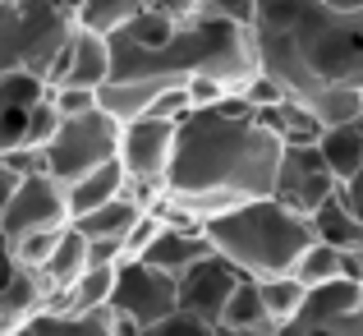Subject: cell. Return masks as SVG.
Wrapping results in <instances>:
<instances>
[{
    "label": "cell",
    "instance_id": "obj_1",
    "mask_svg": "<svg viewBox=\"0 0 363 336\" xmlns=\"http://www.w3.org/2000/svg\"><path fill=\"white\" fill-rule=\"evenodd\" d=\"M281 139L257 124L253 107L230 92L212 111H189L175 124L166 203L198 226L253 198H272Z\"/></svg>",
    "mask_w": 363,
    "mask_h": 336
},
{
    "label": "cell",
    "instance_id": "obj_2",
    "mask_svg": "<svg viewBox=\"0 0 363 336\" xmlns=\"http://www.w3.org/2000/svg\"><path fill=\"white\" fill-rule=\"evenodd\" d=\"M248 42L257 74L294 102L331 83H363V14H331L318 0H253Z\"/></svg>",
    "mask_w": 363,
    "mask_h": 336
},
{
    "label": "cell",
    "instance_id": "obj_3",
    "mask_svg": "<svg viewBox=\"0 0 363 336\" xmlns=\"http://www.w3.org/2000/svg\"><path fill=\"white\" fill-rule=\"evenodd\" d=\"M257 74L248 28L221 23V18L194 14L170 33L161 46H133L111 37V79L120 83H152V88H179L189 79H216L240 92Z\"/></svg>",
    "mask_w": 363,
    "mask_h": 336
},
{
    "label": "cell",
    "instance_id": "obj_4",
    "mask_svg": "<svg viewBox=\"0 0 363 336\" xmlns=\"http://www.w3.org/2000/svg\"><path fill=\"white\" fill-rule=\"evenodd\" d=\"M203 235L216 258H225L240 276H253V281L290 276L294 258L313 244L308 217L290 212L276 198H253V203L212 217V222H203Z\"/></svg>",
    "mask_w": 363,
    "mask_h": 336
},
{
    "label": "cell",
    "instance_id": "obj_5",
    "mask_svg": "<svg viewBox=\"0 0 363 336\" xmlns=\"http://www.w3.org/2000/svg\"><path fill=\"white\" fill-rule=\"evenodd\" d=\"M69 18L51 0H0V74H42L60 42L69 37Z\"/></svg>",
    "mask_w": 363,
    "mask_h": 336
},
{
    "label": "cell",
    "instance_id": "obj_6",
    "mask_svg": "<svg viewBox=\"0 0 363 336\" xmlns=\"http://www.w3.org/2000/svg\"><path fill=\"white\" fill-rule=\"evenodd\" d=\"M116 152H120V120H111L106 111L74 115V120H60L55 139L46 143V175L55 185H74L88 170L116 161Z\"/></svg>",
    "mask_w": 363,
    "mask_h": 336
},
{
    "label": "cell",
    "instance_id": "obj_7",
    "mask_svg": "<svg viewBox=\"0 0 363 336\" xmlns=\"http://www.w3.org/2000/svg\"><path fill=\"white\" fill-rule=\"evenodd\" d=\"M111 318L120 323L124 332H143L152 323L179 313V300H175V276L157 272L147 263H120L116 267V291H111Z\"/></svg>",
    "mask_w": 363,
    "mask_h": 336
},
{
    "label": "cell",
    "instance_id": "obj_8",
    "mask_svg": "<svg viewBox=\"0 0 363 336\" xmlns=\"http://www.w3.org/2000/svg\"><path fill=\"white\" fill-rule=\"evenodd\" d=\"M170 152H175V124L157 120V115H138V120L120 124V170L129 185H152L166 189V170H170Z\"/></svg>",
    "mask_w": 363,
    "mask_h": 336
},
{
    "label": "cell",
    "instance_id": "obj_9",
    "mask_svg": "<svg viewBox=\"0 0 363 336\" xmlns=\"http://www.w3.org/2000/svg\"><path fill=\"white\" fill-rule=\"evenodd\" d=\"M336 180H331L327 161L318 157V143H294V148H281V161H276V185L272 198L285 203L290 212L308 217L336 194Z\"/></svg>",
    "mask_w": 363,
    "mask_h": 336
},
{
    "label": "cell",
    "instance_id": "obj_10",
    "mask_svg": "<svg viewBox=\"0 0 363 336\" xmlns=\"http://www.w3.org/2000/svg\"><path fill=\"white\" fill-rule=\"evenodd\" d=\"M69 226V207H65V185H55L51 175H23L9 198L5 217H0V235L14 244L37 230H60Z\"/></svg>",
    "mask_w": 363,
    "mask_h": 336
},
{
    "label": "cell",
    "instance_id": "obj_11",
    "mask_svg": "<svg viewBox=\"0 0 363 336\" xmlns=\"http://www.w3.org/2000/svg\"><path fill=\"white\" fill-rule=\"evenodd\" d=\"M111 79V37L69 28V37L60 42V51L46 65V88H92Z\"/></svg>",
    "mask_w": 363,
    "mask_h": 336
},
{
    "label": "cell",
    "instance_id": "obj_12",
    "mask_svg": "<svg viewBox=\"0 0 363 336\" xmlns=\"http://www.w3.org/2000/svg\"><path fill=\"white\" fill-rule=\"evenodd\" d=\"M235 286H240V272H235L225 258H203V263H194L189 272L175 276V300H179V313H189V318L207 323V327L216 332V323H221V309L225 300L235 295Z\"/></svg>",
    "mask_w": 363,
    "mask_h": 336
},
{
    "label": "cell",
    "instance_id": "obj_13",
    "mask_svg": "<svg viewBox=\"0 0 363 336\" xmlns=\"http://www.w3.org/2000/svg\"><path fill=\"white\" fill-rule=\"evenodd\" d=\"M203 258H212V244H207L203 230L161 226L157 239H152V249L138 258V263L157 267V272H166V276H179V272H189L194 263H203Z\"/></svg>",
    "mask_w": 363,
    "mask_h": 336
},
{
    "label": "cell",
    "instance_id": "obj_14",
    "mask_svg": "<svg viewBox=\"0 0 363 336\" xmlns=\"http://www.w3.org/2000/svg\"><path fill=\"white\" fill-rule=\"evenodd\" d=\"M216 336H276V323L267 318L262 300H257V281H253V276H240L235 295L225 300V309H221Z\"/></svg>",
    "mask_w": 363,
    "mask_h": 336
},
{
    "label": "cell",
    "instance_id": "obj_15",
    "mask_svg": "<svg viewBox=\"0 0 363 336\" xmlns=\"http://www.w3.org/2000/svg\"><path fill=\"white\" fill-rule=\"evenodd\" d=\"M350 313H363V281L331 276L322 286H308L299 318L303 323H331V318H350Z\"/></svg>",
    "mask_w": 363,
    "mask_h": 336
},
{
    "label": "cell",
    "instance_id": "obj_16",
    "mask_svg": "<svg viewBox=\"0 0 363 336\" xmlns=\"http://www.w3.org/2000/svg\"><path fill=\"white\" fill-rule=\"evenodd\" d=\"M124 194V170L120 161H106V166L88 170L83 180H74V185H65V207H69V222H79V217L97 212V207L116 203Z\"/></svg>",
    "mask_w": 363,
    "mask_h": 336
},
{
    "label": "cell",
    "instance_id": "obj_17",
    "mask_svg": "<svg viewBox=\"0 0 363 336\" xmlns=\"http://www.w3.org/2000/svg\"><path fill=\"white\" fill-rule=\"evenodd\" d=\"M308 230H313V239L340 249V254H363V222L345 207L340 189L318 207V212H308Z\"/></svg>",
    "mask_w": 363,
    "mask_h": 336
},
{
    "label": "cell",
    "instance_id": "obj_18",
    "mask_svg": "<svg viewBox=\"0 0 363 336\" xmlns=\"http://www.w3.org/2000/svg\"><path fill=\"white\" fill-rule=\"evenodd\" d=\"M83 267H88V239H83L74 226H65L60 230V244L51 249L46 267L37 272V281L46 286V300H51V295H60V291H69V286L83 276Z\"/></svg>",
    "mask_w": 363,
    "mask_h": 336
},
{
    "label": "cell",
    "instance_id": "obj_19",
    "mask_svg": "<svg viewBox=\"0 0 363 336\" xmlns=\"http://www.w3.org/2000/svg\"><path fill=\"white\" fill-rule=\"evenodd\" d=\"M303 107L318 120V129H345L363 115V83H331V88L303 97Z\"/></svg>",
    "mask_w": 363,
    "mask_h": 336
},
{
    "label": "cell",
    "instance_id": "obj_20",
    "mask_svg": "<svg viewBox=\"0 0 363 336\" xmlns=\"http://www.w3.org/2000/svg\"><path fill=\"white\" fill-rule=\"evenodd\" d=\"M46 309V286L37 281L33 272H23L18 267L14 272V281L0 291V327H23V323H33L37 313Z\"/></svg>",
    "mask_w": 363,
    "mask_h": 336
},
{
    "label": "cell",
    "instance_id": "obj_21",
    "mask_svg": "<svg viewBox=\"0 0 363 336\" xmlns=\"http://www.w3.org/2000/svg\"><path fill=\"white\" fill-rule=\"evenodd\" d=\"M143 9H147V0H83V9L74 14V28L97 33V37H116L143 14Z\"/></svg>",
    "mask_w": 363,
    "mask_h": 336
},
{
    "label": "cell",
    "instance_id": "obj_22",
    "mask_svg": "<svg viewBox=\"0 0 363 336\" xmlns=\"http://www.w3.org/2000/svg\"><path fill=\"white\" fill-rule=\"evenodd\" d=\"M318 157L327 161L331 180L345 185V180L363 166V134L354 129V124H345V129H322L318 134Z\"/></svg>",
    "mask_w": 363,
    "mask_h": 336
},
{
    "label": "cell",
    "instance_id": "obj_23",
    "mask_svg": "<svg viewBox=\"0 0 363 336\" xmlns=\"http://www.w3.org/2000/svg\"><path fill=\"white\" fill-rule=\"evenodd\" d=\"M33 327H37V336H129L111 318V309H101V313H51V309H42L33 318Z\"/></svg>",
    "mask_w": 363,
    "mask_h": 336
},
{
    "label": "cell",
    "instance_id": "obj_24",
    "mask_svg": "<svg viewBox=\"0 0 363 336\" xmlns=\"http://www.w3.org/2000/svg\"><path fill=\"white\" fill-rule=\"evenodd\" d=\"M138 207H133L129 203V198H116V203H106V207H97V212H88V217H79V222H69L74 230H79V235L83 239H116V244H120V239L124 235H129V226L133 222H138Z\"/></svg>",
    "mask_w": 363,
    "mask_h": 336
},
{
    "label": "cell",
    "instance_id": "obj_25",
    "mask_svg": "<svg viewBox=\"0 0 363 336\" xmlns=\"http://www.w3.org/2000/svg\"><path fill=\"white\" fill-rule=\"evenodd\" d=\"M303 295H308V291H303L294 276H262V281H257V300H262L267 318H272L276 327H285V323L299 318Z\"/></svg>",
    "mask_w": 363,
    "mask_h": 336
},
{
    "label": "cell",
    "instance_id": "obj_26",
    "mask_svg": "<svg viewBox=\"0 0 363 336\" xmlns=\"http://www.w3.org/2000/svg\"><path fill=\"white\" fill-rule=\"evenodd\" d=\"M340 249H331V244H322V239H313L308 249H303L299 258H294V267H290V276L308 291V286H322V281H331V276H340Z\"/></svg>",
    "mask_w": 363,
    "mask_h": 336
},
{
    "label": "cell",
    "instance_id": "obj_27",
    "mask_svg": "<svg viewBox=\"0 0 363 336\" xmlns=\"http://www.w3.org/2000/svg\"><path fill=\"white\" fill-rule=\"evenodd\" d=\"M46 79L42 74H28V70H14V74H0V107H14V111H33L37 102L46 97Z\"/></svg>",
    "mask_w": 363,
    "mask_h": 336
},
{
    "label": "cell",
    "instance_id": "obj_28",
    "mask_svg": "<svg viewBox=\"0 0 363 336\" xmlns=\"http://www.w3.org/2000/svg\"><path fill=\"white\" fill-rule=\"evenodd\" d=\"M55 129H60V111L51 107V92H46V97L28 111V120H23V143L28 148H46V143L55 139Z\"/></svg>",
    "mask_w": 363,
    "mask_h": 336
},
{
    "label": "cell",
    "instance_id": "obj_29",
    "mask_svg": "<svg viewBox=\"0 0 363 336\" xmlns=\"http://www.w3.org/2000/svg\"><path fill=\"white\" fill-rule=\"evenodd\" d=\"M276 336H363V313H350V318H331V323H285L276 327Z\"/></svg>",
    "mask_w": 363,
    "mask_h": 336
},
{
    "label": "cell",
    "instance_id": "obj_30",
    "mask_svg": "<svg viewBox=\"0 0 363 336\" xmlns=\"http://www.w3.org/2000/svg\"><path fill=\"white\" fill-rule=\"evenodd\" d=\"M157 230H161V217L143 212L138 222L129 226V235L120 239V254H124V263H138V258H143V254L152 249V239H157Z\"/></svg>",
    "mask_w": 363,
    "mask_h": 336
},
{
    "label": "cell",
    "instance_id": "obj_31",
    "mask_svg": "<svg viewBox=\"0 0 363 336\" xmlns=\"http://www.w3.org/2000/svg\"><path fill=\"white\" fill-rule=\"evenodd\" d=\"M0 166L14 170L18 180H23V175H46V148H28V143L5 148V152H0Z\"/></svg>",
    "mask_w": 363,
    "mask_h": 336
},
{
    "label": "cell",
    "instance_id": "obj_32",
    "mask_svg": "<svg viewBox=\"0 0 363 336\" xmlns=\"http://www.w3.org/2000/svg\"><path fill=\"white\" fill-rule=\"evenodd\" d=\"M51 107L60 111V120H74V115L97 111V92L92 88H51Z\"/></svg>",
    "mask_w": 363,
    "mask_h": 336
},
{
    "label": "cell",
    "instance_id": "obj_33",
    "mask_svg": "<svg viewBox=\"0 0 363 336\" xmlns=\"http://www.w3.org/2000/svg\"><path fill=\"white\" fill-rule=\"evenodd\" d=\"M198 14L248 28V23H253V0H198Z\"/></svg>",
    "mask_w": 363,
    "mask_h": 336
},
{
    "label": "cell",
    "instance_id": "obj_34",
    "mask_svg": "<svg viewBox=\"0 0 363 336\" xmlns=\"http://www.w3.org/2000/svg\"><path fill=\"white\" fill-rule=\"evenodd\" d=\"M133 336H216V332L207 327V323L189 318V313H170V318L152 323V327H143V332H133Z\"/></svg>",
    "mask_w": 363,
    "mask_h": 336
},
{
    "label": "cell",
    "instance_id": "obj_35",
    "mask_svg": "<svg viewBox=\"0 0 363 336\" xmlns=\"http://www.w3.org/2000/svg\"><path fill=\"white\" fill-rule=\"evenodd\" d=\"M147 9H157V14L175 18V23H184V18L198 14V0H147Z\"/></svg>",
    "mask_w": 363,
    "mask_h": 336
},
{
    "label": "cell",
    "instance_id": "obj_36",
    "mask_svg": "<svg viewBox=\"0 0 363 336\" xmlns=\"http://www.w3.org/2000/svg\"><path fill=\"white\" fill-rule=\"evenodd\" d=\"M340 198H345V207H350V212H354L359 222H363V166H359L354 175L345 180V185H340Z\"/></svg>",
    "mask_w": 363,
    "mask_h": 336
},
{
    "label": "cell",
    "instance_id": "obj_37",
    "mask_svg": "<svg viewBox=\"0 0 363 336\" xmlns=\"http://www.w3.org/2000/svg\"><path fill=\"white\" fill-rule=\"evenodd\" d=\"M14 272H18V258H14V244H9V239L0 235V291H5V286L14 281Z\"/></svg>",
    "mask_w": 363,
    "mask_h": 336
},
{
    "label": "cell",
    "instance_id": "obj_38",
    "mask_svg": "<svg viewBox=\"0 0 363 336\" xmlns=\"http://www.w3.org/2000/svg\"><path fill=\"white\" fill-rule=\"evenodd\" d=\"M14 189H18V175L0 166V217H5V207H9V198H14Z\"/></svg>",
    "mask_w": 363,
    "mask_h": 336
},
{
    "label": "cell",
    "instance_id": "obj_39",
    "mask_svg": "<svg viewBox=\"0 0 363 336\" xmlns=\"http://www.w3.org/2000/svg\"><path fill=\"white\" fill-rule=\"evenodd\" d=\"M318 5H327L331 14H363V0H318Z\"/></svg>",
    "mask_w": 363,
    "mask_h": 336
},
{
    "label": "cell",
    "instance_id": "obj_40",
    "mask_svg": "<svg viewBox=\"0 0 363 336\" xmlns=\"http://www.w3.org/2000/svg\"><path fill=\"white\" fill-rule=\"evenodd\" d=\"M0 336H37L33 323H23V327H9V332H0Z\"/></svg>",
    "mask_w": 363,
    "mask_h": 336
},
{
    "label": "cell",
    "instance_id": "obj_41",
    "mask_svg": "<svg viewBox=\"0 0 363 336\" xmlns=\"http://www.w3.org/2000/svg\"><path fill=\"white\" fill-rule=\"evenodd\" d=\"M359 281H363V254H359Z\"/></svg>",
    "mask_w": 363,
    "mask_h": 336
},
{
    "label": "cell",
    "instance_id": "obj_42",
    "mask_svg": "<svg viewBox=\"0 0 363 336\" xmlns=\"http://www.w3.org/2000/svg\"><path fill=\"white\" fill-rule=\"evenodd\" d=\"M0 332H5V327H0Z\"/></svg>",
    "mask_w": 363,
    "mask_h": 336
}]
</instances>
